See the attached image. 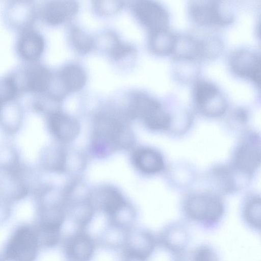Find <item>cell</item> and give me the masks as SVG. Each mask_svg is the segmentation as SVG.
Wrapping results in <instances>:
<instances>
[{
	"label": "cell",
	"mask_w": 261,
	"mask_h": 261,
	"mask_svg": "<svg viewBox=\"0 0 261 261\" xmlns=\"http://www.w3.org/2000/svg\"><path fill=\"white\" fill-rule=\"evenodd\" d=\"M128 112L132 116L143 119L148 125L165 111L155 98L142 92H136L130 95Z\"/></svg>",
	"instance_id": "8fae6325"
},
{
	"label": "cell",
	"mask_w": 261,
	"mask_h": 261,
	"mask_svg": "<svg viewBox=\"0 0 261 261\" xmlns=\"http://www.w3.org/2000/svg\"><path fill=\"white\" fill-rule=\"evenodd\" d=\"M176 37L168 29L149 33V48L153 53L160 56L173 54Z\"/></svg>",
	"instance_id": "ac0fdd59"
},
{
	"label": "cell",
	"mask_w": 261,
	"mask_h": 261,
	"mask_svg": "<svg viewBox=\"0 0 261 261\" xmlns=\"http://www.w3.org/2000/svg\"><path fill=\"white\" fill-rule=\"evenodd\" d=\"M172 261H219V256L212 245L202 244L173 255Z\"/></svg>",
	"instance_id": "ffe728a7"
},
{
	"label": "cell",
	"mask_w": 261,
	"mask_h": 261,
	"mask_svg": "<svg viewBox=\"0 0 261 261\" xmlns=\"http://www.w3.org/2000/svg\"><path fill=\"white\" fill-rule=\"evenodd\" d=\"M69 37L74 48L80 53H88L94 47L93 38L78 27L74 26L70 29Z\"/></svg>",
	"instance_id": "484cf974"
},
{
	"label": "cell",
	"mask_w": 261,
	"mask_h": 261,
	"mask_svg": "<svg viewBox=\"0 0 261 261\" xmlns=\"http://www.w3.org/2000/svg\"><path fill=\"white\" fill-rule=\"evenodd\" d=\"M219 1H194L189 6L192 19L202 25H224L233 20L231 13Z\"/></svg>",
	"instance_id": "52a82bcc"
},
{
	"label": "cell",
	"mask_w": 261,
	"mask_h": 261,
	"mask_svg": "<svg viewBox=\"0 0 261 261\" xmlns=\"http://www.w3.org/2000/svg\"><path fill=\"white\" fill-rule=\"evenodd\" d=\"M2 105H3V103L0 101V113H1Z\"/></svg>",
	"instance_id": "4dcf8cb0"
},
{
	"label": "cell",
	"mask_w": 261,
	"mask_h": 261,
	"mask_svg": "<svg viewBox=\"0 0 261 261\" xmlns=\"http://www.w3.org/2000/svg\"><path fill=\"white\" fill-rule=\"evenodd\" d=\"M260 200L255 198L247 203L243 210V219L248 227L256 232L260 230Z\"/></svg>",
	"instance_id": "603a6c76"
},
{
	"label": "cell",
	"mask_w": 261,
	"mask_h": 261,
	"mask_svg": "<svg viewBox=\"0 0 261 261\" xmlns=\"http://www.w3.org/2000/svg\"><path fill=\"white\" fill-rule=\"evenodd\" d=\"M130 8L137 20L148 33L168 28L169 15L159 3L152 1H136L130 4Z\"/></svg>",
	"instance_id": "8992f818"
},
{
	"label": "cell",
	"mask_w": 261,
	"mask_h": 261,
	"mask_svg": "<svg viewBox=\"0 0 261 261\" xmlns=\"http://www.w3.org/2000/svg\"><path fill=\"white\" fill-rule=\"evenodd\" d=\"M260 163L259 147L252 142L242 144L237 150L235 165L241 172L249 173L256 169Z\"/></svg>",
	"instance_id": "2e32d148"
},
{
	"label": "cell",
	"mask_w": 261,
	"mask_h": 261,
	"mask_svg": "<svg viewBox=\"0 0 261 261\" xmlns=\"http://www.w3.org/2000/svg\"><path fill=\"white\" fill-rule=\"evenodd\" d=\"M156 240L158 244L173 256L188 248L191 233L186 224L173 222L161 229Z\"/></svg>",
	"instance_id": "9c48e42d"
},
{
	"label": "cell",
	"mask_w": 261,
	"mask_h": 261,
	"mask_svg": "<svg viewBox=\"0 0 261 261\" xmlns=\"http://www.w3.org/2000/svg\"><path fill=\"white\" fill-rule=\"evenodd\" d=\"M79 10V5L76 1H50L43 8V16L48 24L59 25L72 19Z\"/></svg>",
	"instance_id": "7c38bea8"
},
{
	"label": "cell",
	"mask_w": 261,
	"mask_h": 261,
	"mask_svg": "<svg viewBox=\"0 0 261 261\" xmlns=\"http://www.w3.org/2000/svg\"><path fill=\"white\" fill-rule=\"evenodd\" d=\"M96 136L97 140L105 145L114 143L118 141V138L122 134L121 125L119 122L111 116L102 117L98 122Z\"/></svg>",
	"instance_id": "44dd1931"
},
{
	"label": "cell",
	"mask_w": 261,
	"mask_h": 261,
	"mask_svg": "<svg viewBox=\"0 0 261 261\" xmlns=\"http://www.w3.org/2000/svg\"><path fill=\"white\" fill-rule=\"evenodd\" d=\"M22 163L17 149L7 142L0 143V170L11 169Z\"/></svg>",
	"instance_id": "4316f807"
},
{
	"label": "cell",
	"mask_w": 261,
	"mask_h": 261,
	"mask_svg": "<svg viewBox=\"0 0 261 261\" xmlns=\"http://www.w3.org/2000/svg\"><path fill=\"white\" fill-rule=\"evenodd\" d=\"M52 81L49 92L56 98L61 100L67 94L81 90L87 82V74L84 68L74 63L64 65Z\"/></svg>",
	"instance_id": "277c9868"
},
{
	"label": "cell",
	"mask_w": 261,
	"mask_h": 261,
	"mask_svg": "<svg viewBox=\"0 0 261 261\" xmlns=\"http://www.w3.org/2000/svg\"><path fill=\"white\" fill-rule=\"evenodd\" d=\"M110 41L109 43L107 51L109 56L115 61H119L127 56L135 53L132 45L120 40L115 34L109 33Z\"/></svg>",
	"instance_id": "d4e9b609"
},
{
	"label": "cell",
	"mask_w": 261,
	"mask_h": 261,
	"mask_svg": "<svg viewBox=\"0 0 261 261\" xmlns=\"http://www.w3.org/2000/svg\"><path fill=\"white\" fill-rule=\"evenodd\" d=\"M18 91L14 78L9 76L0 80V101L3 104L11 100Z\"/></svg>",
	"instance_id": "f1b7e54d"
},
{
	"label": "cell",
	"mask_w": 261,
	"mask_h": 261,
	"mask_svg": "<svg viewBox=\"0 0 261 261\" xmlns=\"http://www.w3.org/2000/svg\"><path fill=\"white\" fill-rule=\"evenodd\" d=\"M183 210L190 221L208 230L218 227L224 212L220 199L209 194H198L189 197L184 204Z\"/></svg>",
	"instance_id": "6da1fadb"
},
{
	"label": "cell",
	"mask_w": 261,
	"mask_h": 261,
	"mask_svg": "<svg viewBox=\"0 0 261 261\" xmlns=\"http://www.w3.org/2000/svg\"><path fill=\"white\" fill-rule=\"evenodd\" d=\"M102 208L112 218L125 207V202L121 196L114 190H106L102 197Z\"/></svg>",
	"instance_id": "cb8c5ba5"
},
{
	"label": "cell",
	"mask_w": 261,
	"mask_h": 261,
	"mask_svg": "<svg viewBox=\"0 0 261 261\" xmlns=\"http://www.w3.org/2000/svg\"><path fill=\"white\" fill-rule=\"evenodd\" d=\"M65 253L70 261H89L94 251V244L90 236L79 232L67 240Z\"/></svg>",
	"instance_id": "4fadbf2b"
},
{
	"label": "cell",
	"mask_w": 261,
	"mask_h": 261,
	"mask_svg": "<svg viewBox=\"0 0 261 261\" xmlns=\"http://www.w3.org/2000/svg\"><path fill=\"white\" fill-rule=\"evenodd\" d=\"M60 230V226L41 223L37 234L38 240L40 239L47 246H54L59 240Z\"/></svg>",
	"instance_id": "83f0119b"
},
{
	"label": "cell",
	"mask_w": 261,
	"mask_h": 261,
	"mask_svg": "<svg viewBox=\"0 0 261 261\" xmlns=\"http://www.w3.org/2000/svg\"><path fill=\"white\" fill-rule=\"evenodd\" d=\"M260 65L259 56L247 49L234 51L230 58V66L233 72L258 86L260 85Z\"/></svg>",
	"instance_id": "30bf717a"
},
{
	"label": "cell",
	"mask_w": 261,
	"mask_h": 261,
	"mask_svg": "<svg viewBox=\"0 0 261 261\" xmlns=\"http://www.w3.org/2000/svg\"><path fill=\"white\" fill-rule=\"evenodd\" d=\"M193 98L198 110L207 116H220L227 107L223 94L215 84L207 81L200 80L196 83Z\"/></svg>",
	"instance_id": "7a4b0ae2"
},
{
	"label": "cell",
	"mask_w": 261,
	"mask_h": 261,
	"mask_svg": "<svg viewBox=\"0 0 261 261\" xmlns=\"http://www.w3.org/2000/svg\"><path fill=\"white\" fill-rule=\"evenodd\" d=\"M157 244L156 238L148 230H129L123 244L124 257L136 261H146Z\"/></svg>",
	"instance_id": "ba28073f"
},
{
	"label": "cell",
	"mask_w": 261,
	"mask_h": 261,
	"mask_svg": "<svg viewBox=\"0 0 261 261\" xmlns=\"http://www.w3.org/2000/svg\"><path fill=\"white\" fill-rule=\"evenodd\" d=\"M94 7L98 13L109 15L118 12L124 6L122 1H95Z\"/></svg>",
	"instance_id": "f546056e"
},
{
	"label": "cell",
	"mask_w": 261,
	"mask_h": 261,
	"mask_svg": "<svg viewBox=\"0 0 261 261\" xmlns=\"http://www.w3.org/2000/svg\"><path fill=\"white\" fill-rule=\"evenodd\" d=\"M38 242L35 231L27 226L21 227L8 243L6 258L11 261H34L37 253Z\"/></svg>",
	"instance_id": "5b68a950"
},
{
	"label": "cell",
	"mask_w": 261,
	"mask_h": 261,
	"mask_svg": "<svg viewBox=\"0 0 261 261\" xmlns=\"http://www.w3.org/2000/svg\"><path fill=\"white\" fill-rule=\"evenodd\" d=\"M22 121V112L19 106L4 108L2 105L0 113V127L4 133L9 135L15 134L21 127Z\"/></svg>",
	"instance_id": "7402d4cb"
},
{
	"label": "cell",
	"mask_w": 261,
	"mask_h": 261,
	"mask_svg": "<svg viewBox=\"0 0 261 261\" xmlns=\"http://www.w3.org/2000/svg\"><path fill=\"white\" fill-rule=\"evenodd\" d=\"M134 162L142 172L154 174L160 171L163 168L162 156L156 151L148 148L138 149L134 155Z\"/></svg>",
	"instance_id": "d6986e66"
},
{
	"label": "cell",
	"mask_w": 261,
	"mask_h": 261,
	"mask_svg": "<svg viewBox=\"0 0 261 261\" xmlns=\"http://www.w3.org/2000/svg\"><path fill=\"white\" fill-rule=\"evenodd\" d=\"M44 47L42 36L35 31L25 32L20 37L18 48L21 55L28 60H35L42 54Z\"/></svg>",
	"instance_id": "e0dca14e"
},
{
	"label": "cell",
	"mask_w": 261,
	"mask_h": 261,
	"mask_svg": "<svg viewBox=\"0 0 261 261\" xmlns=\"http://www.w3.org/2000/svg\"><path fill=\"white\" fill-rule=\"evenodd\" d=\"M52 78L51 73L46 67L35 65L25 72V87L31 91L43 93L47 91Z\"/></svg>",
	"instance_id": "9a60e30c"
},
{
	"label": "cell",
	"mask_w": 261,
	"mask_h": 261,
	"mask_svg": "<svg viewBox=\"0 0 261 261\" xmlns=\"http://www.w3.org/2000/svg\"><path fill=\"white\" fill-rule=\"evenodd\" d=\"M30 173L22 163L11 169L0 170V195L11 202L25 198L31 190Z\"/></svg>",
	"instance_id": "3957f363"
},
{
	"label": "cell",
	"mask_w": 261,
	"mask_h": 261,
	"mask_svg": "<svg viewBox=\"0 0 261 261\" xmlns=\"http://www.w3.org/2000/svg\"><path fill=\"white\" fill-rule=\"evenodd\" d=\"M48 125L56 137L64 141L74 139L79 132V124L74 119L56 111L49 113Z\"/></svg>",
	"instance_id": "5bb4252c"
}]
</instances>
